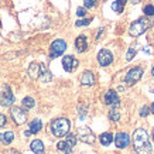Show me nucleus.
<instances>
[{
    "label": "nucleus",
    "mask_w": 154,
    "mask_h": 154,
    "mask_svg": "<svg viewBox=\"0 0 154 154\" xmlns=\"http://www.w3.org/2000/svg\"><path fill=\"white\" fill-rule=\"evenodd\" d=\"M133 146L134 151L137 154H151L153 153V146L150 143L149 134L144 129H137L133 133Z\"/></svg>",
    "instance_id": "f257e3e1"
},
{
    "label": "nucleus",
    "mask_w": 154,
    "mask_h": 154,
    "mask_svg": "<svg viewBox=\"0 0 154 154\" xmlns=\"http://www.w3.org/2000/svg\"><path fill=\"white\" fill-rule=\"evenodd\" d=\"M71 127V122L65 117H58L51 123V131L55 137H62V136H66L68 131H69Z\"/></svg>",
    "instance_id": "f03ea898"
},
{
    "label": "nucleus",
    "mask_w": 154,
    "mask_h": 154,
    "mask_svg": "<svg viewBox=\"0 0 154 154\" xmlns=\"http://www.w3.org/2000/svg\"><path fill=\"white\" fill-rule=\"evenodd\" d=\"M149 27H150L149 19L141 17V19L136 20V21H133V23L130 24V27H129V34H130L131 37H139V35H141Z\"/></svg>",
    "instance_id": "7ed1b4c3"
},
{
    "label": "nucleus",
    "mask_w": 154,
    "mask_h": 154,
    "mask_svg": "<svg viewBox=\"0 0 154 154\" xmlns=\"http://www.w3.org/2000/svg\"><path fill=\"white\" fill-rule=\"evenodd\" d=\"M10 115H11V119L14 120L16 125H24L26 120H27V113H26V109L24 107H19V106H13L10 107Z\"/></svg>",
    "instance_id": "20e7f679"
},
{
    "label": "nucleus",
    "mask_w": 154,
    "mask_h": 154,
    "mask_svg": "<svg viewBox=\"0 0 154 154\" xmlns=\"http://www.w3.org/2000/svg\"><path fill=\"white\" fill-rule=\"evenodd\" d=\"M65 50H66V42L64 40L58 38V40H55V41L52 42L51 47H50V58L54 60L57 57H61L65 52Z\"/></svg>",
    "instance_id": "39448f33"
},
{
    "label": "nucleus",
    "mask_w": 154,
    "mask_h": 154,
    "mask_svg": "<svg viewBox=\"0 0 154 154\" xmlns=\"http://www.w3.org/2000/svg\"><path fill=\"white\" fill-rule=\"evenodd\" d=\"M141 76H143V68H141V66H134V68H131L126 74L125 82H126L129 86H131V85H134L137 81H140Z\"/></svg>",
    "instance_id": "423d86ee"
},
{
    "label": "nucleus",
    "mask_w": 154,
    "mask_h": 154,
    "mask_svg": "<svg viewBox=\"0 0 154 154\" xmlns=\"http://www.w3.org/2000/svg\"><path fill=\"white\" fill-rule=\"evenodd\" d=\"M11 103H14V95L10 91L9 86H2L0 89V105L3 106H10Z\"/></svg>",
    "instance_id": "0eeeda50"
},
{
    "label": "nucleus",
    "mask_w": 154,
    "mask_h": 154,
    "mask_svg": "<svg viewBox=\"0 0 154 154\" xmlns=\"http://www.w3.org/2000/svg\"><path fill=\"white\" fill-rule=\"evenodd\" d=\"M76 137H79L81 141H84V143H88V144H92L95 141V134L94 131L91 130L89 127L84 126V127H79L78 129V136Z\"/></svg>",
    "instance_id": "6e6552de"
},
{
    "label": "nucleus",
    "mask_w": 154,
    "mask_h": 154,
    "mask_svg": "<svg viewBox=\"0 0 154 154\" xmlns=\"http://www.w3.org/2000/svg\"><path fill=\"white\" fill-rule=\"evenodd\" d=\"M44 69H45V66L42 65V64H40V62H31L30 66H28V75H30L31 79H38V78H41Z\"/></svg>",
    "instance_id": "1a4fd4ad"
},
{
    "label": "nucleus",
    "mask_w": 154,
    "mask_h": 154,
    "mask_svg": "<svg viewBox=\"0 0 154 154\" xmlns=\"http://www.w3.org/2000/svg\"><path fill=\"white\" fill-rule=\"evenodd\" d=\"M98 62L102 66H109L113 62V54L109 50H100L98 54Z\"/></svg>",
    "instance_id": "9d476101"
},
{
    "label": "nucleus",
    "mask_w": 154,
    "mask_h": 154,
    "mask_svg": "<svg viewBox=\"0 0 154 154\" xmlns=\"http://www.w3.org/2000/svg\"><path fill=\"white\" fill-rule=\"evenodd\" d=\"M78 64H79V62H78V60H76L74 55H65L62 58V66H64V69H65L66 72L75 71L78 68Z\"/></svg>",
    "instance_id": "9b49d317"
},
{
    "label": "nucleus",
    "mask_w": 154,
    "mask_h": 154,
    "mask_svg": "<svg viewBox=\"0 0 154 154\" xmlns=\"http://www.w3.org/2000/svg\"><path fill=\"white\" fill-rule=\"evenodd\" d=\"M115 144H116L117 149H126L127 146L130 144V136L125 133V131H120L115 136Z\"/></svg>",
    "instance_id": "f8f14e48"
},
{
    "label": "nucleus",
    "mask_w": 154,
    "mask_h": 154,
    "mask_svg": "<svg viewBox=\"0 0 154 154\" xmlns=\"http://www.w3.org/2000/svg\"><path fill=\"white\" fill-rule=\"evenodd\" d=\"M105 103H106L107 106H113V107H117L120 105V99L117 96L116 91H113V89H109L106 94H105Z\"/></svg>",
    "instance_id": "ddd939ff"
},
{
    "label": "nucleus",
    "mask_w": 154,
    "mask_h": 154,
    "mask_svg": "<svg viewBox=\"0 0 154 154\" xmlns=\"http://www.w3.org/2000/svg\"><path fill=\"white\" fill-rule=\"evenodd\" d=\"M75 48H76L78 52H85L88 50V38H86V35L81 34L79 37L75 40Z\"/></svg>",
    "instance_id": "4468645a"
},
{
    "label": "nucleus",
    "mask_w": 154,
    "mask_h": 154,
    "mask_svg": "<svg viewBox=\"0 0 154 154\" xmlns=\"http://www.w3.org/2000/svg\"><path fill=\"white\" fill-rule=\"evenodd\" d=\"M81 84L85 86H91L95 84V75L91 71H85L84 74L81 75Z\"/></svg>",
    "instance_id": "2eb2a0df"
},
{
    "label": "nucleus",
    "mask_w": 154,
    "mask_h": 154,
    "mask_svg": "<svg viewBox=\"0 0 154 154\" xmlns=\"http://www.w3.org/2000/svg\"><path fill=\"white\" fill-rule=\"evenodd\" d=\"M41 129H42V122L40 120V119H34V120H31L30 125H28V130L31 131V134H37Z\"/></svg>",
    "instance_id": "dca6fc26"
},
{
    "label": "nucleus",
    "mask_w": 154,
    "mask_h": 154,
    "mask_svg": "<svg viewBox=\"0 0 154 154\" xmlns=\"http://www.w3.org/2000/svg\"><path fill=\"white\" fill-rule=\"evenodd\" d=\"M30 149H31V151H33L34 154H42L44 153V144H42L41 140H34L31 141V146H30Z\"/></svg>",
    "instance_id": "f3484780"
},
{
    "label": "nucleus",
    "mask_w": 154,
    "mask_h": 154,
    "mask_svg": "<svg viewBox=\"0 0 154 154\" xmlns=\"http://www.w3.org/2000/svg\"><path fill=\"white\" fill-rule=\"evenodd\" d=\"M13 140H14L13 131H6V133H2V134H0V143H2V144L9 146Z\"/></svg>",
    "instance_id": "a211bd4d"
},
{
    "label": "nucleus",
    "mask_w": 154,
    "mask_h": 154,
    "mask_svg": "<svg viewBox=\"0 0 154 154\" xmlns=\"http://www.w3.org/2000/svg\"><path fill=\"white\" fill-rule=\"evenodd\" d=\"M127 0H115L112 5V10L115 11V13L120 14L123 13V9H125V5H126Z\"/></svg>",
    "instance_id": "6ab92c4d"
},
{
    "label": "nucleus",
    "mask_w": 154,
    "mask_h": 154,
    "mask_svg": "<svg viewBox=\"0 0 154 154\" xmlns=\"http://www.w3.org/2000/svg\"><path fill=\"white\" fill-rule=\"evenodd\" d=\"M57 149L60 150V151H62V153H65V154H71V153H72V147L68 144V141H66V140L58 141V144H57Z\"/></svg>",
    "instance_id": "aec40b11"
},
{
    "label": "nucleus",
    "mask_w": 154,
    "mask_h": 154,
    "mask_svg": "<svg viewBox=\"0 0 154 154\" xmlns=\"http://www.w3.org/2000/svg\"><path fill=\"white\" fill-rule=\"evenodd\" d=\"M21 106H23L26 110H28V109H33V107L35 106V100H34L31 96H27V98H24L23 100H21Z\"/></svg>",
    "instance_id": "412c9836"
},
{
    "label": "nucleus",
    "mask_w": 154,
    "mask_h": 154,
    "mask_svg": "<svg viewBox=\"0 0 154 154\" xmlns=\"http://www.w3.org/2000/svg\"><path fill=\"white\" fill-rule=\"evenodd\" d=\"M99 140H100V144L102 146H109L113 141V136H112V133H103V134H100Z\"/></svg>",
    "instance_id": "4be33fe9"
},
{
    "label": "nucleus",
    "mask_w": 154,
    "mask_h": 154,
    "mask_svg": "<svg viewBox=\"0 0 154 154\" xmlns=\"http://www.w3.org/2000/svg\"><path fill=\"white\" fill-rule=\"evenodd\" d=\"M109 119L112 122H119V119H120V113H119V110L117 109H112L110 112H109Z\"/></svg>",
    "instance_id": "5701e85b"
},
{
    "label": "nucleus",
    "mask_w": 154,
    "mask_h": 154,
    "mask_svg": "<svg viewBox=\"0 0 154 154\" xmlns=\"http://www.w3.org/2000/svg\"><path fill=\"white\" fill-rule=\"evenodd\" d=\"M143 11H144V14L147 16V17H151V16H154V6H151V5L144 6Z\"/></svg>",
    "instance_id": "b1692460"
},
{
    "label": "nucleus",
    "mask_w": 154,
    "mask_h": 154,
    "mask_svg": "<svg viewBox=\"0 0 154 154\" xmlns=\"http://www.w3.org/2000/svg\"><path fill=\"white\" fill-rule=\"evenodd\" d=\"M66 141H68V144L71 146V147H75V144H76V136L75 134H66Z\"/></svg>",
    "instance_id": "393cba45"
},
{
    "label": "nucleus",
    "mask_w": 154,
    "mask_h": 154,
    "mask_svg": "<svg viewBox=\"0 0 154 154\" xmlns=\"http://www.w3.org/2000/svg\"><path fill=\"white\" fill-rule=\"evenodd\" d=\"M51 78H52L51 72H50V71H47V69H44V72H42V75H41V79L44 81V82H50V81H51Z\"/></svg>",
    "instance_id": "a878e982"
},
{
    "label": "nucleus",
    "mask_w": 154,
    "mask_h": 154,
    "mask_svg": "<svg viewBox=\"0 0 154 154\" xmlns=\"http://www.w3.org/2000/svg\"><path fill=\"white\" fill-rule=\"evenodd\" d=\"M96 2H98V0H85L84 2L85 9H94L95 6H96Z\"/></svg>",
    "instance_id": "bb28decb"
},
{
    "label": "nucleus",
    "mask_w": 154,
    "mask_h": 154,
    "mask_svg": "<svg viewBox=\"0 0 154 154\" xmlns=\"http://www.w3.org/2000/svg\"><path fill=\"white\" fill-rule=\"evenodd\" d=\"M134 55H136V48H129V51H127V54H126V61H131L133 58H134Z\"/></svg>",
    "instance_id": "cd10ccee"
},
{
    "label": "nucleus",
    "mask_w": 154,
    "mask_h": 154,
    "mask_svg": "<svg viewBox=\"0 0 154 154\" xmlns=\"http://www.w3.org/2000/svg\"><path fill=\"white\" fill-rule=\"evenodd\" d=\"M89 23H91V19H84V20H78L75 24H76V27H85Z\"/></svg>",
    "instance_id": "c85d7f7f"
},
{
    "label": "nucleus",
    "mask_w": 154,
    "mask_h": 154,
    "mask_svg": "<svg viewBox=\"0 0 154 154\" xmlns=\"http://www.w3.org/2000/svg\"><path fill=\"white\" fill-rule=\"evenodd\" d=\"M149 112H150L149 106H143V107L140 109V116H141V117H146L147 115H149Z\"/></svg>",
    "instance_id": "c756f323"
},
{
    "label": "nucleus",
    "mask_w": 154,
    "mask_h": 154,
    "mask_svg": "<svg viewBox=\"0 0 154 154\" xmlns=\"http://www.w3.org/2000/svg\"><path fill=\"white\" fill-rule=\"evenodd\" d=\"M76 14H78L79 17H84L85 14H86V9H85V7H78V9H76Z\"/></svg>",
    "instance_id": "7c9ffc66"
},
{
    "label": "nucleus",
    "mask_w": 154,
    "mask_h": 154,
    "mask_svg": "<svg viewBox=\"0 0 154 154\" xmlns=\"http://www.w3.org/2000/svg\"><path fill=\"white\" fill-rule=\"evenodd\" d=\"M86 109H88L86 106H81L79 107V117L81 119H84V117L86 116Z\"/></svg>",
    "instance_id": "2f4dec72"
},
{
    "label": "nucleus",
    "mask_w": 154,
    "mask_h": 154,
    "mask_svg": "<svg viewBox=\"0 0 154 154\" xmlns=\"http://www.w3.org/2000/svg\"><path fill=\"white\" fill-rule=\"evenodd\" d=\"M6 123H7V119H6V116L0 113V127H5Z\"/></svg>",
    "instance_id": "473e14b6"
},
{
    "label": "nucleus",
    "mask_w": 154,
    "mask_h": 154,
    "mask_svg": "<svg viewBox=\"0 0 154 154\" xmlns=\"http://www.w3.org/2000/svg\"><path fill=\"white\" fill-rule=\"evenodd\" d=\"M6 154H21L19 151H14V150H9V151H6Z\"/></svg>",
    "instance_id": "72a5a7b5"
},
{
    "label": "nucleus",
    "mask_w": 154,
    "mask_h": 154,
    "mask_svg": "<svg viewBox=\"0 0 154 154\" xmlns=\"http://www.w3.org/2000/svg\"><path fill=\"white\" fill-rule=\"evenodd\" d=\"M30 134H31V131H30V130H27V131H26V133H24V136H26V137H28V136H30Z\"/></svg>",
    "instance_id": "f704fd0d"
},
{
    "label": "nucleus",
    "mask_w": 154,
    "mask_h": 154,
    "mask_svg": "<svg viewBox=\"0 0 154 154\" xmlns=\"http://www.w3.org/2000/svg\"><path fill=\"white\" fill-rule=\"evenodd\" d=\"M150 110H151V112H153V115H154V103L151 105V107H150Z\"/></svg>",
    "instance_id": "c9c22d12"
},
{
    "label": "nucleus",
    "mask_w": 154,
    "mask_h": 154,
    "mask_svg": "<svg viewBox=\"0 0 154 154\" xmlns=\"http://www.w3.org/2000/svg\"><path fill=\"white\" fill-rule=\"evenodd\" d=\"M139 2H140V0H131V3H134V5L136 3H139Z\"/></svg>",
    "instance_id": "e433bc0d"
},
{
    "label": "nucleus",
    "mask_w": 154,
    "mask_h": 154,
    "mask_svg": "<svg viewBox=\"0 0 154 154\" xmlns=\"http://www.w3.org/2000/svg\"><path fill=\"white\" fill-rule=\"evenodd\" d=\"M151 74H153V76H154V65H153V68H151Z\"/></svg>",
    "instance_id": "4c0bfd02"
},
{
    "label": "nucleus",
    "mask_w": 154,
    "mask_h": 154,
    "mask_svg": "<svg viewBox=\"0 0 154 154\" xmlns=\"http://www.w3.org/2000/svg\"><path fill=\"white\" fill-rule=\"evenodd\" d=\"M153 140H154V131H153Z\"/></svg>",
    "instance_id": "58836bf2"
}]
</instances>
